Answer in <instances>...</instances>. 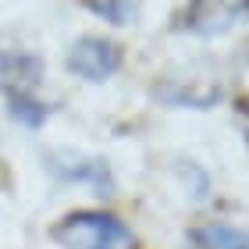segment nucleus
<instances>
[{"label":"nucleus","instance_id":"f03ea898","mask_svg":"<svg viewBox=\"0 0 249 249\" xmlns=\"http://www.w3.org/2000/svg\"><path fill=\"white\" fill-rule=\"evenodd\" d=\"M249 18V0H189L185 29L196 36H221Z\"/></svg>","mask_w":249,"mask_h":249},{"label":"nucleus","instance_id":"39448f33","mask_svg":"<svg viewBox=\"0 0 249 249\" xmlns=\"http://www.w3.org/2000/svg\"><path fill=\"white\" fill-rule=\"evenodd\" d=\"M192 242L196 249H249V235L231 228V224H203V228L192 231Z\"/></svg>","mask_w":249,"mask_h":249},{"label":"nucleus","instance_id":"7ed1b4c3","mask_svg":"<svg viewBox=\"0 0 249 249\" xmlns=\"http://www.w3.org/2000/svg\"><path fill=\"white\" fill-rule=\"evenodd\" d=\"M68 68L86 82H104L121 68V47L104 36H82L68 53Z\"/></svg>","mask_w":249,"mask_h":249},{"label":"nucleus","instance_id":"20e7f679","mask_svg":"<svg viewBox=\"0 0 249 249\" xmlns=\"http://www.w3.org/2000/svg\"><path fill=\"white\" fill-rule=\"evenodd\" d=\"M39 78V64L25 53H4L0 50V89H29Z\"/></svg>","mask_w":249,"mask_h":249},{"label":"nucleus","instance_id":"f257e3e1","mask_svg":"<svg viewBox=\"0 0 249 249\" xmlns=\"http://www.w3.org/2000/svg\"><path fill=\"white\" fill-rule=\"evenodd\" d=\"M53 239L64 249H135V235L114 213L75 210L53 228Z\"/></svg>","mask_w":249,"mask_h":249}]
</instances>
